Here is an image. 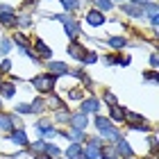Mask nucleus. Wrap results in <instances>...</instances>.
Returning a JSON list of instances; mask_svg holds the SVG:
<instances>
[{
    "label": "nucleus",
    "mask_w": 159,
    "mask_h": 159,
    "mask_svg": "<svg viewBox=\"0 0 159 159\" xmlns=\"http://www.w3.org/2000/svg\"><path fill=\"white\" fill-rule=\"evenodd\" d=\"M43 148H46V141H34L32 143V148H30V152L37 157V155H43Z\"/></svg>",
    "instance_id": "obj_26"
},
{
    "label": "nucleus",
    "mask_w": 159,
    "mask_h": 159,
    "mask_svg": "<svg viewBox=\"0 0 159 159\" xmlns=\"http://www.w3.org/2000/svg\"><path fill=\"white\" fill-rule=\"evenodd\" d=\"M68 123H70L75 129H84L86 125H89V116H86V114H82V111H77V114H70Z\"/></svg>",
    "instance_id": "obj_7"
},
{
    "label": "nucleus",
    "mask_w": 159,
    "mask_h": 159,
    "mask_svg": "<svg viewBox=\"0 0 159 159\" xmlns=\"http://www.w3.org/2000/svg\"><path fill=\"white\" fill-rule=\"evenodd\" d=\"M11 129H16L14 127V116L0 111V132H11Z\"/></svg>",
    "instance_id": "obj_9"
},
{
    "label": "nucleus",
    "mask_w": 159,
    "mask_h": 159,
    "mask_svg": "<svg viewBox=\"0 0 159 159\" xmlns=\"http://www.w3.org/2000/svg\"><path fill=\"white\" fill-rule=\"evenodd\" d=\"M48 68H50V73L57 75V77H59V75H68V66L64 61H50Z\"/></svg>",
    "instance_id": "obj_10"
},
{
    "label": "nucleus",
    "mask_w": 159,
    "mask_h": 159,
    "mask_svg": "<svg viewBox=\"0 0 159 159\" xmlns=\"http://www.w3.org/2000/svg\"><path fill=\"white\" fill-rule=\"evenodd\" d=\"M96 5H98V11H100V14H102V11H109L111 7H114L111 0H96Z\"/></svg>",
    "instance_id": "obj_27"
},
{
    "label": "nucleus",
    "mask_w": 159,
    "mask_h": 159,
    "mask_svg": "<svg viewBox=\"0 0 159 159\" xmlns=\"http://www.w3.org/2000/svg\"><path fill=\"white\" fill-rule=\"evenodd\" d=\"M86 52H89V50L82 48L77 41H70V43H68V55H70V57H75V59H84Z\"/></svg>",
    "instance_id": "obj_8"
},
{
    "label": "nucleus",
    "mask_w": 159,
    "mask_h": 159,
    "mask_svg": "<svg viewBox=\"0 0 159 159\" xmlns=\"http://www.w3.org/2000/svg\"><path fill=\"white\" fill-rule=\"evenodd\" d=\"M0 105H2V100H0Z\"/></svg>",
    "instance_id": "obj_47"
},
{
    "label": "nucleus",
    "mask_w": 159,
    "mask_h": 159,
    "mask_svg": "<svg viewBox=\"0 0 159 159\" xmlns=\"http://www.w3.org/2000/svg\"><path fill=\"white\" fill-rule=\"evenodd\" d=\"M80 155H82V146L80 143H70L66 148V159H80Z\"/></svg>",
    "instance_id": "obj_19"
},
{
    "label": "nucleus",
    "mask_w": 159,
    "mask_h": 159,
    "mask_svg": "<svg viewBox=\"0 0 159 159\" xmlns=\"http://www.w3.org/2000/svg\"><path fill=\"white\" fill-rule=\"evenodd\" d=\"M114 152H116L118 157H123V159H132V157H134V150H132V146H129V141H125L123 136L116 141V148H114Z\"/></svg>",
    "instance_id": "obj_5"
},
{
    "label": "nucleus",
    "mask_w": 159,
    "mask_h": 159,
    "mask_svg": "<svg viewBox=\"0 0 159 159\" xmlns=\"http://www.w3.org/2000/svg\"><path fill=\"white\" fill-rule=\"evenodd\" d=\"M0 93H2L5 98H11L14 93H16V86H14V82H0Z\"/></svg>",
    "instance_id": "obj_20"
},
{
    "label": "nucleus",
    "mask_w": 159,
    "mask_h": 159,
    "mask_svg": "<svg viewBox=\"0 0 159 159\" xmlns=\"http://www.w3.org/2000/svg\"><path fill=\"white\" fill-rule=\"evenodd\" d=\"M59 123H68V118H70V114H66V109L64 111H57V116H55Z\"/></svg>",
    "instance_id": "obj_37"
},
{
    "label": "nucleus",
    "mask_w": 159,
    "mask_h": 159,
    "mask_svg": "<svg viewBox=\"0 0 159 159\" xmlns=\"http://www.w3.org/2000/svg\"><path fill=\"white\" fill-rule=\"evenodd\" d=\"M114 64H118V66H129V57H120V55H114Z\"/></svg>",
    "instance_id": "obj_34"
},
{
    "label": "nucleus",
    "mask_w": 159,
    "mask_h": 159,
    "mask_svg": "<svg viewBox=\"0 0 159 159\" xmlns=\"http://www.w3.org/2000/svg\"><path fill=\"white\" fill-rule=\"evenodd\" d=\"M61 5H64V9H66V11H75L80 7V0H61Z\"/></svg>",
    "instance_id": "obj_29"
},
{
    "label": "nucleus",
    "mask_w": 159,
    "mask_h": 159,
    "mask_svg": "<svg viewBox=\"0 0 159 159\" xmlns=\"http://www.w3.org/2000/svg\"><path fill=\"white\" fill-rule=\"evenodd\" d=\"M30 107H32V114H34V111H37V114H41L43 109H46V102H43L41 98H37L34 102H30Z\"/></svg>",
    "instance_id": "obj_28"
},
{
    "label": "nucleus",
    "mask_w": 159,
    "mask_h": 159,
    "mask_svg": "<svg viewBox=\"0 0 159 159\" xmlns=\"http://www.w3.org/2000/svg\"><path fill=\"white\" fill-rule=\"evenodd\" d=\"M9 68H11V61H9V59H5V61H2V66H0V70H2V73H7Z\"/></svg>",
    "instance_id": "obj_40"
},
{
    "label": "nucleus",
    "mask_w": 159,
    "mask_h": 159,
    "mask_svg": "<svg viewBox=\"0 0 159 159\" xmlns=\"http://www.w3.org/2000/svg\"><path fill=\"white\" fill-rule=\"evenodd\" d=\"M34 48H37V52L41 57H46V59H48V57H52V50L46 46V41H43V39H34Z\"/></svg>",
    "instance_id": "obj_15"
},
{
    "label": "nucleus",
    "mask_w": 159,
    "mask_h": 159,
    "mask_svg": "<svg viewBox=\"0 0 159 159\" xmlns=\"http://www.w3.org/2000/svg\"><path fill=\"white\" fill-rule=\"evenodd\" d=\"M123 11H125L127 16H134V18H141V16H143V9H141V7H132V5H123Z\"/></svg>",
    "instance_id": "obj_23"
},
{
    "label": "nucleus",
    "mask_w": 159,
    "mask_h": 159,
    "mask_svg": "<svg viewBox=\"0 0 159 159\" xmlns=\"http://www.w3.org/2000/svg\"><path fill=\"white\" fill-rule=\"evenodd\" d=\"M102 20H105V16H102V14H100L98 9H91V11H86V23H89V25L98 27V25H102Z\"/></svg>",
    "instance_id": "obj_11"
},
{
    "label": "nucleus",
    "mask_w": 159,
    "mask_h": 159,
    "mask_svg": "<svg viewBox=\"0 0 159 159\" xmlns=\"http://www.w3.org/2000/svg\"><path fill=\"white\" fill-rule=\"evenodd\" d=\"M34 159H50V157H46V155H37Z\"/></svg>",
    "instance_id": "obj_43"
},
{
    "label": "nucleus",
    "mask_w": 159,
    "mask_h": 159,
    "mask_svg": "<svg viewBox=\"0 0 159 159\" xmlns=\"http://www.w3.org/2000/svg\"><path fill=\"white\" fill-rule=\"evenodd\" d=\"M9 141L14 143V146H20V148H25V146H30V139H27V134H25V129H11L9 132Z\"/></svg>",
    "instance_id": "obj_6"
},
{
    "label": "nucleus",
    "mask_w": 159,
    "mask_h": 159,
    "mask_svg": "<svg viewBox=\"0 0 159 159\" xmlns=\"http://www.w3.org/2000/svg\"><path fill=\"white\" fill-rule=\"evenodd\" d=\"M43 155L46 157H50V159H59V148L55 146V143H46V148H43Z\"/></svg>",
    "instance_id": "obj_21"
},
{
    "label": "nucleus",
    "mask_w": 159,
    "mask_h": 159,
    "mask_svg": "<svg viewBox=\"0 0 159 159\" xmlns=\"http://www.w3.org/2000/svg\"><path fill=\"white\" fill-rule=\"evenodd\" d=\"M143 159H155V157H143Z\"/></svg>",
    "instance_id": "obj_45"
},
{
    "label": "nucleus",
    "mask_w": 159,
    "mask_h": 159,
    "mask_svg": "<svg viewBox=\"0 0 159 159\" xmlns=\"http://www.w3.org/2000/svg\"><path fill=\"white\" fill-rule=\"evenodd\" d=\"M66 98H68V100H82V91H80V89H73V91L66 93Z\"/></svg>",
    "instance_id": "obj_35"
},
{
    "label": "nucleus",
    "mask_w": 159,
    "mask_h": 159,
    "mask_svg": "<svg viewBox=\"0 0 159 159\" xmlns=\"http://www.w3.org/2000/svg\"><path fill=\"white\" fill-rule=\"evenodd\" d=\"M100 157V148L91 146V143H86V148H82V155H80V159H98Z\"/></svg>",
    "instance_id": "obj_12"
},
{
    "label": "nucleus",
    "mask_w": 159,
    "mask_h": 159,
    "mask_svg": "<svg viewBox=\"0 0 159 159\" xmlns=\"http://www.w3.org/2000/svg\"><path fill=\"white\" fill-rule=\"evenodd\" d=\"M34 129H39V134H43L46 139H55V136H57V129L52 127V120H48V118H41V120H37Z\"/></svg>",
    "instance_id": "obj_3"
},
{
    "label": "nucleus",
    "mask_w": 159,
    "mask_h": 159,
    "mask_svg": "<svg viewBox=\"0 0 159 159\" xmlns=\"http://www.w3.org/2000/svg\"><path fill=\"white\" fill-rule=\"evenodd\" d=\"M102 100H105V102L109 105V107H114V105H118V100H116V96H114L111 91H105V96H102Z\"/></svg>",
    "instance_id": "obj_30"
},
{
    "label": "nucleus",
    "mask_w": 159,
    "mask_h": 159,
    "mask_svg": "<svg viewBox=\"0 0 159 159\" xmlns=\"http://www.w3.org/2000/svg\"><path fill=\"white\" fill-rule=\"evenodd\" d=\"M55 82H57V75L46 73V75H37V77H34L32 80V86L39 93H50V91H52V86H55Z\"/></svg>",
    "instance_id": "obj_2"
},
{
    "label": "nucleus",
    "mask_w": 159,
    "mask_h": 159,
    "mask_svg": "<svg viewBox=\"0 0 159 159\" xmlns=\"http://www.w3.org/2000/svg\"><path fill=\"white\" fill-rule=\"evenodd\" d=\"M132 2H134L136 7H141V9H143V7H146V5H148V0H132Z\"/></svg>",
    "instance_id": "obj_41"
},
{
    "label": "nucleus",
    "mask_w": 159,
    "mask_h": 159,
    "mask_svg": "<svg viewBox=\"0 0 159 159\" xmlns=\"http://www.w3.org/2000/svg\"><path fill=\"white\" fill-rule=\"evenodd\" d=\"M98 109H100V102L96 98H89V100H84V102H82V114H86V116L93 114V111H98Z\"/></svg>",
    "instance_id": "obj_13"
},
{
    "label": "nucleus",
    "mask_w": 159,
    "mask_h": 159,
    "mask_svg": "<svg viewBox=\"0 0 159 159\" xmlns=\"http://www.w3.org/2000/svg\"><path fill=\"white\" fill-rule=\"evenodd\" d=\"M107 43H109L111 48L120 50V48H125V46H127V39H125V37H109V39H107Z\"/></svg>",
    "instance_id": "obj_22"
},
{
    "label": "nucleus",
    "mask_w": 159,
    "mask_h": 159,
    "mask_svg": "<svg viewBox=\"0 0 159 159\" xmlns=\"http://www.w3.org/2000/svg\"><path fill=\"white\" fill-rule=\"evenodd\" d=\"M16 25H20V27H27V25H32V18H30V14H23L20 18H16Z\"/></svg>",
    "instance_id": "obj_31"
},
{
    "label": "nucleus",
    "mask_w": 159,
    "mask_h": 159,
    "mask_svg": "<svg viewBox=\"0 0 159 159\" xmlns=\"http://www.w3.org/2000/svg\"><path fill=\"white\" fill-rule=\"evenodd\" d=\"M82 61H84V64H93V61H98V55H96V52H91V50H89V52H86V57H84Z\"/></svg>",
    "instance_id": "obj_36"
},
{
    "label": "nucleus",
    "mask_w": 159,
    "mask_h": 159,
    "mask_svg": "<svg viewBox=\"0 0 159 159\" xmlns=\"http://www.w3.org/2000/svg\"><path fill=\"white\" fill-rule=\"evenodd\" d=\"M64 30H66V34H68V37L75 41L77 32H80V25H77V20H75V18H68L66 23H64Z\"/></svg>",
    "instance_id": "obj_14"
},
{
    "label": "nucleus",
    "mask_w": 159,
    "mask_h": 159,
    "mask_svg": "<svg viewBox=\"0 0 159 159\" xmlns=\"http://www.w3.org/2000/svg\"><path fill=\"white\" fill-rule=\"evenodd\" d=\"M9 50H11V41L9 39H2V41H0V55H7Z\"/></svg>",
    "instance_id": "obj_33"
},
{
    "label": "nucleus",
    "mask_w": 159,
    "mask_h": 159,
    "mask_svg": "<svg viewBox=\"0 0 159 159\" xmlns=\"http://www.w3.org/2000/svg\"><path fill=\"white\" fill-rule=\"evenodd\" d=\"M0 82H2V77H0Z\"/></svg>",
    "instance_id": "obj_46"
},
{
    "label": "nucleus",
    "mask_w": 159,
    "mask_h": 159,
    "mask_svg": "<svg viewBox=\"0 0 159 159\" xmlns=\"http://www.w3.org/2000/svg\"><path fill=\"white\" fill-rule=\"evenodd\" d=\"M143 77H146L148 82H157V73H155V70H148V73H143Z\"/></svg>",
    "instance_id": "obj_38"
},
{
    "label": "nucleus",
    "mask_w": 159,
    "mask_h": 159,
    "mask_svg": "<svg viewBox=\"0 0 159 159\" xmlns=\"http://www.w3.org/2000/svg\"><path fill=\"white\" fill-rule=\"evenodd\" d=\"M0 23L5 27H14L16 25V14L9 5H0Z\"/></svg>",
    "instance_id": "obj_4"
},
{
    "label": "nucleus",
    "mask_w": 159,
    "mask_h": 159,
    "mask_svg": "<svg viewBox=\"0 0 159 159\" xmlns=\"http://www.w3.org/2000/svg\"><path fill=\"white\" fill-rule=\"evenodd\" d=\"M125 111H127V109H123V107L114 105L111 109H109V116H111V120H116V123H123V120H125Z\"/></svg>",
    "instance_id": "obj_17"
},
{
    "label": "nucleus",
    "mask_w": 159,
    "mask_h": 159,
    "mask_svg": "<svg viewBox=\"0 0 159 159\" xmlns=\"http://www.w3.org/2000/svg\"><path fill=\"white\" fill-rule=\"evenodd\" d=\"M105 64H109V66H111V64H114V55H107L105 57Z\"/></svg>",
    "instance_id": "obj_42"
},
{
    "label": "nucleus",
    "mask_w": 159,
    "mask_h": 159,
    "mask_svg": "<svg viewBox=\"0 0 159 159\" xmlns=\"http://www.w3.org/2000/svg\"><path fill=\"white\" fill-rule=\"evenodd\" d=\"M150 66H152V68H157V66H159V59H157V52H152V55H150Z\"/></svg>",
    "instance_id": "obj_39"
},
{
    "label": "nucleus",
    "mask_w": 159,
    "mask_h": 159,
    "mask_svg": "<svg viewBox=\"0 0 159 159\" xmlns=\"http://www.w3.org/2000/svg\"><path fill=\"white\" fill-rule=\"evenodd\" d=\"M127 127L132 129V132H150V129H152L148 123H132V125H127Z\"/></svg>",
    "instance_id": "obj_25"
},
{
    "label": "nucleus",
    "mask_w": 159,
    "mask_h": 159,
    "mask_svg": "<svg viewBox=\"0 0 159 159\" xmlns=\"http://www.w3.org/2000/svg\"><path fill=\"white\" fill-rule=\"evenodd\" d=\"M143 11H148L150 23H152V25L157 27V23H159V16H157V2H148L146 7H143Z\"/></svg>",
    "instance_id": "obj_16"
},
{
    "label": "nucleus",
    "mask_w": 159,
    "mask_h": 159,
    "mask_svg": "<svg viewBox=\"0 0 159 159\" xmlns=\"http://www.w3.org/2000/svg\"><path fill=\"white\" fill-rule=\"evenodd\" d=\"M100 159H116V155H114V157H100Z\"/></svg>",
    "instance_id": "obj_44"
},
{
    "label": "nucleus",
    "mask_w": 159,
    "mask_h": 159,
    "mask_svg": "<svg viewBox=\"0 0 159 159\" xmlns=\"http://www.w3.org/2000/svg\"><path fill=\"white\" fill-rule=\"evenodd\" d=\"M64 136H66L70 143H80V141H84V129H75V127H73L70 132H66Z\"/></svg>",
    "instance_id": "obj_18"
},
{
    "label": "nucleus",
    "mask_w": 159,
    "mask_h": 159,
    "mask_svg": "<svg viewBox=\"0 0 159 159\" xmlns=\"http://www.w3.org/2000/svg\"><path fill=\"white\" fill-rule=\"evenodd\" d=\"M11 39H14V43H16L18 48H30V41H27L25 34H14Z\"/></svg>",
    "instance_id": "obj_24"
},
{
    "label": "nucleus",
    "mask_w": 159,
    "mask_h": 159,
    "mask_svg": "<svg viewBox=\"0 0 159 159\" xmlns=\"http://www.w3.org/2000/svg\"><path fill=\"white\" fill-rule=\"evenodd\" d=\"M96 127H98L100 136L107 139V141H118L120 136H123L120 129H116V127H114V123L109 118H105V116H96Z\"/></svg>",
    "instance_id": "obj_1"
},
{
    "label": "nucleus",
    "mask_w": 159,
    "mask_h": 159,
    "mask_svg": "<svg viewBox=\"0 0 159 159\" xmlns=\"http://www.w3.org/2000/svg\"><path fill=\"white\" fill-rule=\"evenodd\" d=\"M14 111H18V114H32V107H30V102H20V105H16V109Z\"/></svg>",
    "instance_id": "obj_32"
}]
</instances>
